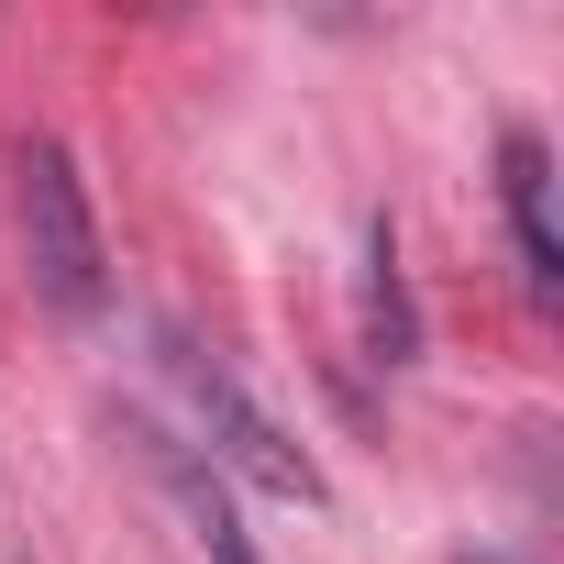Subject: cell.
<instances>
[{
	"instance_id": "277c9868",
	"label": "cell",
	"mask_w": 564,
	"mask_h": 564,
	"mask_svg": "<svg viewBox=\"0 0 564 564\" xmlns=\"http://www.w3.org/2000/svg\"><path fill=\"white\" fill-rule=\"evenodd\" d=\"M166 465H177V454H166ZM177 487H188V509H199V542H210V564H254V542L232 531V509L210 498V476H199V465H177Z\"/></svg>"
},
{
	"instance_id": "3957f363",
	"label": "cell",
	"mask_w": 564,
	"mask_h": 564,
	"mask_svg": "<svg viewBox=\"0 0 564 564\" xmlns=\"http://www.w3.org/2000/svg\"><path fill=\"white\" fill-rule=\"evenodd\" d=\"M498 188H509V221H520L531 289H564V232H553V155H542V133H509L498 144Z\"/></svg>"
},
{
	"instance_id": "6da1fadb",
	"label": "cell",
	"mask_w": 564,
	"mask_h": 564,
	"mask_svg": "<svg viewBox=\"0 0 564 564\" xmlns=\"http://www.w3.org/2000/svg\"><path fill=\"white\" fill-rule=\"evenodd\" d=\"M23 254H34V289L56 322H100L111 276H100V221H89L67 144H23Z\"/></svg>"
},
{
	"instance_id": "7a4b0ae2",
	"label": "cell",
	"mask_w": 564,
	"mask_h": 564,
	"mask_svg": "<svg viewBox=\"0 0 564 564\" xmlns=\"http://www.w3.org/2000/svg\"><path fill=\"white\" fill-rule=\"evenodd\" d=\"M166 377H177L188 421L210 432V465H232V476H243V487H265V498L322 509V465H311L289 432H276V421H265V410H254V399H243V388H232V377H221L199 344H177V333H166Z\"/></svg>"
}]
</instances>
